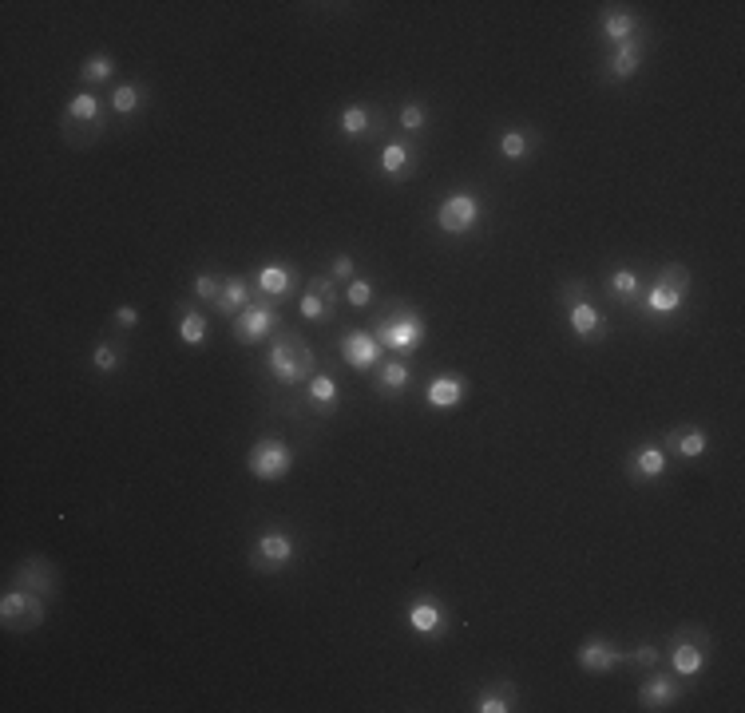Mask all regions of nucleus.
I'll return each mask as SVG.
<instances>
[{"mask_svg":"<svg viewBox=\"0 0 745 713\" xmlns=\"http://www.w3.org/2000/svg\"><path fill=\"white\" fill-rule=\"evenodd\" d=\"M266 373H270V381H278L282 389H306V381L318 373V353H314V345H306L294 329L278 325L274 337H270Z\"/></svg>","mask_w":745,"mask_h":713,"instance_id":"1","label":"nucleus"},{"mask_svg":"<svg viewBox=\"0 0 745 713\" xmlns=\"http://www.w3.org/2000/svg\"><path fill=\"white\" fill-rule=\"evenodd\" d=\"M373 337L381 341V349H389V353H397V357H409V353H417V349L425 345L428 325H425V317L409 306V302H393V306L377 317Z\"/></svg>","mask_w":745,"mask_h":713,"instance_id":"2","label":"nucleus"},{"mask_svg":"<svg viewBox=\"0 0 745 713\" xmlns=\"http://www.w3.org/2000/svg\"><path fill=\"white\" fill-rule=\"evenodd\" d=\"M60 131H64V139H68L72 147H88V143H96V139L107 131V115H104L100 96L88 92V88L76 92V96L68 100V107H64Z\"/></svg>","mask_w":745,"mask_h":713,"instance_id":"3","label":"nucleus"},{"mask_svg":"<svg viewBox=\"0 0 745 713\" xmlns=\"http://www.w3.org/2000/svg\"><path fill=\"white\" fill-rule=\"evenodd\" d=\"M290 468H294V448L282 436H262L246 452V472L262 484H282L290 476Z\"/></svg>","mask_w":745,"mask_h":713,"instance_id":"4","label":"nucleus"},{"mask_svg":"<svg viewBox=\"0 0 745 713\" xmlns=\"http://www.w3.org/2000/svg\"><path fill=\"white\" fill-rule=\"evenodd\" d=\"M710 662V634L702 626H682L670 634V670L682 682H694Z\"/></svg>","mask_w":745,"mask_h":713,"instance_id":"5","label":"nucleus"},{"mask_svg":"<svg viewBox=\"0 0 745 713\" xmlns=\"http://www.w3.org/2000/svg\"><path fill=\"white\" fill-rule=\"evenodd\" d=\"M298 555V543L290 531L282 527H266L250 547H246V563L258 571V575H278L290 567V559Z\"/></svg>","mask_w":745,"mask_h":713,"instance_id":"6","label":"nucleus"},{"mask_svg":"<svg viewBox=\"0 0 745 713\" xmlns=\"http://www.w3.org/2000/svg\"><path fill=\"white\" fill-rule=\"evenodd\" d=\"M480 222H484V203H480L476 191H452V195H444V203L436 206V226L448 238H464Z\"/></svg>","mask_w":745,"mask_h":713,"instance_id":"7","label":"nucleus"},{"mask_svg":"<svg viewBox=\"0 0 745 713\" xmlns=\"http://www.w3.org/2000/svg\"><path fill=\"white\" fill-rule=\"evenodd\" d=\"M44 618H48V599H44V595L24 591V587L4 591V599H0V622H4L8 634H28V630H36Z\"/></svg>","mask_w":745,"mask_h":713,"instance_id":"8","label":"nucleus"},{"mask_svg":"<svg viewBox=\"0 0 745 713\" xmlns=\"http://www.w3.org/2000/svg\"><path fill=\"white\" fill-rule=\"evenodd\" d=\"M405 622H409V630H413L417 638L440 642V638L448 634V626H452V611H448V603H444L440 595L421 591V595L405 607Z\"/></svg>","mask_w":745,"mask_h":713,"instance_id":"9","label":"nucleus"},{"mask_svg":"<svg viewBox=\"0 0 745 713\" xmlns=\"http://www.w3.org/2000/svg\"><path fill=\"white\" fill-rule=\"evenodd\" d=\"M278 325H282V321H278V306H274L270 298H262V294H258L250 306L234 317L230 337H234L238 345H258V341L274 337V329H278Z\"/></svg>","mask_w":745,"mask_h":713,"instance_id":"10","label":"nucleus"},{"mask_svg":"<svg viewBox=\"0 0 745 713\" xmlns=\"http://www.w3.org/2000/svg\"><path fill=\"white\" fill-rule=\"evenodd\" d=\"M337 349H341V361H345L353 373H373V369L385 361V349H381V341L373 337V329H349V333L337 341Z\"/></svg>","mask_w":745,"mask_h":713,"instance_id":"11","label":"nucleus"},{"mask_svg":"<svg viewBox=\"0 0 745 713\" xmlns=\"http://www.w3.org/2000/svg\"><path fill=\"white\" fill-rule=\"evenodd\" d=\"M563 317H567V329H571L583 345H599V341H607V333H611L607 313L595 306V302H587V298L567 302V306H563Z\"/></svg>","mask_w":745,"mask_h":713,"instance_id":"12","label":"nucleus"},{"mask_svg":"<svg viewBox=\"0 0 745 713\" xmlns=\"http://www.w3.org/2000/svg\"><path fill=\"white\" fill-rule=\"evenodd\" d=\"M254 290H258L262 298H270L274 306H282V302L294 298V290H298V270H294L290 262L270 258V262L258 266V274H254Z\"/></svg>","mask_w":745,"mask_h":713,"instance_id":"13","label":"nucleus"},{"mask_svg":"<svg viewBox=\"0 0 745 713\" xmlns=\"http://www.w3.org/2000/svg\"><path fill=\"white\" fill-rule=\"evenodd\" d=\"M575 662H579V670L583 674H595V678H603V674H615L623 662H627V654L611 642V638H603V634H591L583 646H579V654H575Z\"/></svg>","mask_w":745,"mask_h":713,"instance_id":"14","label":"nucleus"},{"mask_svg":"<svg viewBox=\"0 0 745 713\" xmlns=\"http://www.w3.org/2000/svg\"><path fill=\"white\" fill-rule=\"evenodd\" d=\"M599 32H603V40L611 48H623L631 40H642V20L631 8H623V4H607L599 12Z\"/></svg>","mask_w":745,"mask_h":713,"instance_id":"15","label":"nucleus"},{"mask_svg":"<svg viewBox=\"0 0 745 713\" xmlns=\"http://www.w3.org/2000/svg\"><path fill=\"white\" fill-rule=\"evenodd\" d=\"M678 698H682V678L662 674V666H658V670H650V678L639 686V706L646 713L674 710V702H678Z\"/></svg>","mask_w":745,"mask_h":713,"instance_id":"16","label":"nucleus"},{"mask_svg":"<svg viewBox=\"0 0 745 713\" xmlns=\"http://www.w3.org/2000/svg\"><path fill=\"white\" fill-rule=\"evenodd\" d=\"M666 472H670V452H666L662 444H654V440L639 444V448L631 452V460H627V476H631L635 484H654V480H662Z\"/></svg>","mask_w":745,"mask_h":713,"instance_id":"17","label":"nucleus"},{"mask_svg":"<svg viewBox=\"0 0 745 713\" xmlns=\"http://www.w3.org/2000/svg\"><path fill=\"white\" fill-rule=\"evenodd\" d=\"M16 587H24V591H36V595H44V599H52L56 591H60V571L44 559V555H28L20 567H16Z\"/></svg>","mask_w":745,"mask_h":713,"instance_id":"18","label":"nucleus"},{"mask_svg":"<svg viewBox=\"0 0 745 713\" xmlns=\"http://www.w3.org/2000/svg\"><path fill=\"white\" fill-rule=\"evenodd\" d=\"M468 397V381L460 373H436L425 385V405L436 408V412H448V408H460Z\"/></svg>","mask_w":745,"mask_h":713,"instance_id":"19","label":"nucleus"},{"mask_svg":"<svg viewBox=\"0 0 745 713\" xmlns=\"http://www.w3.org/2000/svg\"><path fill=\"white\" fill-rule=\"evenodd\" d=\"M662 448L674 452V456H682V460H702L710 452V436H706L702 424H682V428H670L666 432Z\"/></svg>","mask_w":745,"mask_h":713,"instance_id":"20","label":"nucleus"},{"mask_svg":"<svg viewBox=\"0 0 745 713\" xmlns=\"http://www.w3.org/2000/svg\"><path fill=\"white\" fill-rule=\"evenodd\" d=\"M373 373H377V393H381L385 401L405 397V393L413 389V369H409V361H401V357H385Z\"/></svg>","mask_w":745,"mask_h":713,"instance_id":"21","label":"nucleus"},{"mask_svg":"<svg viewBox=\"0 0 745 713\" xmlns=\"http://www.w3.org/2000/svg\"><path fill=\"white\" fill-rule=\"evenodd\" d=\"M413 167H417V151H413V143L397 139V143H385V147H381L377 171H381L385 179L401 183V179H409V175H413Z\"/></svg>","mask_w":745,"mask_h":713,"instance_id":"22","label":"nucleus"},{"mask_svg":"<svg viewBox=\"0 0 745 713\" xmlns=\"http://www.w3.org/2000/svg\"><path fill=\"white\" fill-rule=\"evenodd\" d=\"M377 127H381V119H377V111H369L365 103H345V107L337 111V131H341V139H349V143L365 139V135L377 131Z\"/></svg>","mask_w":745,"mask_h":713,"instance_id":"23","label":"nucleus"},{"mask_svg":"<svg viewBox=\"0 0 745 713\" xmlns=\"http://www.w3.org/2000/svg\"><path fill=\"white\" fill-rule=\"evenodd\" d=\"M254 298H258V294H254V282L242 278V274H230V278H222V294H218L214 309H218L222 317H238Z\"/></svg>","mask_w":745,"mask_h":713,"instance_id":"24","label":"nucleus"},{"mask_svg":"<svg viewBox=\"0 0 745 713\" xmlns=\"http://www.w3.org/2000/svg\"><path fill=\"white\" fill-rule=\"evenodd\" d=\"M650 317H670V313H678V309L686 306V294L682 290H674V286H666V282H650L646 290H642V302H639Z\"/></svg>","mask_w":745,"mask_h":713,"instance_id":"25","label":"nucleus"},{"mask_svg":"<svg viewBox=\"0 0 745 713\" xmlns=\"http://www.w3.org/2000/svg\"><path fill=\"white\" fill-rule=\"evenodd\" d=\"M642 52H646V40H631L623 48H611V64H607V76L611 80H635L642 68Z\"/></svg>","mask_w":745,"mask_h":713,"instance_id":"26","label":"nucleus"},{"mask_svg":"<svg viewBox=\"0 0 745 713\" xmlns=\"http://www.w3.org/2000/svg\"><path fill=\"white\" fill-rule=\"evenodd\" d=\"M175 333H179V341H183V345L199 349V345L207 341V333H211V317H207L203 309H195V306H179V317H175Z\"/></svg>","mask_w":745,"mask_h":713,"instance_id":"27","label":"nucleus"},{"mask_svg":"<svg viewBox=\"0 0 745 713\" xmlns=\"http://www.w3.org/2000/svg\"><path fill=\"white\" fill-rule=\"evenodd\" d=\"M306 401L318 408L321 416H333V408L341 405V385L329 377V373H314L310 381H306Z\"/></svg>","mask_w":745,"mask_h":713,"instance_id":"28","label":"nucleus"},{"mask_svg":"<svg viewBox=\"0 0 745 713\" xmlns=\"http://www.w3.org/2000/svg\"><path fill=\"white\" fill-rule=\"evenodd\" d=\"M516 686L512 682H492V686H484L480 694H476V702H472V710L476 713H512L516 710Z\"/></svg>","mask_w":745,"mask_h":713,"instance_id":"29","label":"nucleus"},{"mask_svg":"<svg viewBox=\"0 0 745 713\" xmlns=\"http://www.w3.org/2000/svg\"><path fill=\"white\" fill-rule=\"evenodd\" d=\"M642 278L639 270H631V266H619V270H611V278H607V294L615 298V302H623V306H639L642 302Z\"/></svg>","mask_w":745,"mask_h":713,"instance_id":"30","label":"nucleus"},{"mask_svg":"<svg viewBox=\"0 0 745 713\" xmlns=\"http://www.w3.org/2000/svg\"><path fill=\"white\" fill-rule=\"evenodd\" d=\"M535 143H539V139H535V131H528V127H504L496 151H500L508 163H524L535 151Z\"/></svg>","mask_w":745,"mask_h":713,"instance_id":"31","label":"nucleus"},{"mask_svg":"<svg viewBox=\"0 0 745 713\" xmlns=\"http://www.w3.org/2000/svg\"><path fill=\"white\" fill-rule=\"evenodd\" d=\"M123 361H127V345H123V341H115V337H104V341L92 349V369H96V373H104V377L119 373V369H123Z\"/></svg>","mask_w":745,"mask_h":713,"instance_id":"32","label":"nucleus"},{"mask_svg":"<svg viewBox=\"0 0 745 713\" xmlns=\"http://www.w3.org/2000/svg\"><path fill=\"white\" fill-rule=\"evenodd\" d=\"M115 76V56L111 52H96V56H88L84 64H80V80H84V88L92 92L96 84H107Z\"/></svg>","mask_w":745,"mask_h":713,"instance_id":"33","label":"nucleus"},{"mask_svg":"<svg viewBox=\"0 0 745 713\" xmlns=\"http://www.w3.org/2000/svg\"><path fill=\"white\" fill-rule=\"evenodd\" d=\"M143 103H147V88H143V84H115V92H111V111H115L119 119L135 115Z\"/></svg>","mask_w":745,"mask_h":713,"instance_id":"34","label":"nucleus"},{"mask_svg":"<svg viewBox=\"0 0 745 713\" xmlns=\"http://www.w3.org/2000/svg\"><path fill=\"white\" fill-rule=\"evenodd\" d=\"M298 313H302L310 325H318V321H333V317H337V306H329L325 298L310 294V290H302V298H298Z\"/></svg>","mask_w":745,"mask_h":713,"instance_id":"35","label":"nucleus"},{"mask_svg":"<svg viewBox=\"0 0 745 713\" xmlns=\"http://www.w3.org/2000/svg\"><path fill=\"white\" fill-rule=\"evenodd\" d=\"M345 306L353 309H369L373 302H377V286L369 282V278H353V282H345Z\"/></svg>","mask_w":745,"mask_h":713,"instance_id":"36","label":"nucleus"},{"mask_svg":"<svg viewBox=\"0 0 745 713\" xmlns=\"http://www.w3.org/2000/svg\"><path fill=\"white\" fill-rule=\"evenodd\" d=\"M658 282H666V286H674V290L690 294L694 274H690V266H682V262H662V266H658Z\"/></svg>","mask_w":745,"mask_h":713,"instance_id":"37","label":"nucleus"},{"mask_svg":"<svg viewBox=\"0 0 745 713\" xmlns=\"http://www.w3.org/2000/svg\"><path fill=\"white\" fill-rule=\"evenodd\" d=\"M401 131H409V135H417V131H425L428 127V107L421 100H409L401 103Z\"/></svg>","mask_w":745,"mask_h":713,"instance_id":"38","label":"nucleus"},{"mask_svg":"<svg viewBox=\"0 0 745 713\" xmlns=\"http://www.w3.org/2000/svg\"><path fill=\"white\" fill-rule=\"evenodd\" d=\"M627 662H635L639 670H646V674H650V670H658V666H662V646H658V642H639V646L627 654Z\"/></svg>","mask_w":745,"mask_h":713,"instance_id":"39","label":"nucleus"},{"mask_svg":"<svg viewBox=\"0 0 745 713\" xmlns=\"http://www.w3.org/2000/svg\"><path fill=\"white\" fill-rule=\"evenodd\" d=\"M306 290L318 294V298H325L329 306H341V282H333L329 274H314V278L306 282Z\"/></svg>","mask_w":745,"mask_h":713,"instance_id":"40","label":"nucleus"},{"mask_svg":"<svg viewBox=\"0 0 745 713\" xmlns=\"http://www.w3.org/2000/svg\"><path fill=\"white\" fill-rule=\"evenodd\" d=\"M195 298L199 302H218V294H222V278L218 274H195Z\"/></svg>","mask_w":745,"mask_h":713,"instance_id":"41","label":"nucleus"},{"mask_svg":"<svg viewBox=\"0 0 745 713\" xmlns=\"http://www.w3.org/2000/svg\"><path fill=\"white\" fill-rule=\"evenodd\" d=\"M329 278H333V282H353V278H357V262H353L349 254H333Z\"/></svg>","mask_w":745,"mask_h":713,"instance_id":"42","label":"nucleus"},{"mask_svg":"<svg viewBox=\"0 0 745 713\" xmlns=\"http://www.w3.org/2000/svg\"><path fill=\"white\" fill-rule=\"evenodd\" d=\"M111 325H115V329H123V333H131V329L139 325V309H135V306H115V309H111Z\"/></svg>","mask_w":745,"mask_h":713,"instance_id":"43","label":"nucleus"}]
</instances>
